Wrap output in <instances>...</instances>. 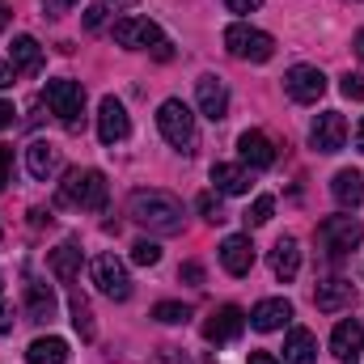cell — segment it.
Returning <instances> with one entry per match:
<instances>
[{"label": "cell", "instance_id": "obj_3", "mask_svg": "<svg viewBox=\"0 0 364 364\" xmlns=\"http://www.w3.org/2000/svg\"><path fill=\"white\" fill-rule=\"evenodd\" d=\"M114 43L119 47H132V51H153L157 60H174V43L149 17H119L114 21Z\"/></svg>", "mask_w": 364, "mask_h": 364}, {"label": "cell", "instance_id": "obj_34", "mask_svg": "<svg viewBox=\"0 0 364 364\" xmlns=\"http://www.w3.org/2000/svg\"><path fill=\"white\" fill-rule=\"evenodd\" d=\"M9 170H13V153H9V144H0V191L9 186Z\"/></svg>", "mask_w": 364, "mask_h": 364}, {"label": "cell", "instance_id": "obj_16", "mask_svg": "<svg viewBox=\"0 0 364 364\" xmlns=\"http://www.w3.org/2000/svg\"><path fill=\"white\" fill-rule=\"evenodd\" d=\"M220 267L229 275H250L255 272V242L246 233H233L220 242Z\"/></svg>", "mask_w": 364, "mask_h": 364}, {"label": "cell", "instance_id": "obj_22", "mask_svg": "<svg viewBox=\"0 0 364 364\" xmlns=\"http://www.w3.org/2000/svg\"><path fill=\"white\" fill-rule=\"evenodd\" d=\"M314 301H318V309L322 314H339V309H348L352 305V284L348 279H322L318 284V292H314Z\"/></svg>", "mask_w": 364, "mask_h": 364}, {"label": "cell", "instance_id": "obj_28", "mask_svg": "<svg viewBox=\"0 0 364 364\" xmlns=\"http://www.w3.org/2000/svg\"><path fill=\"white\" fill-rule=\"evenodd\" d=\"M68 314H73V326H77V335L90 343L97 331H93V309H90V301H85L81 292H73V296H68Z\"/></svg>", "mask_w": 364, "mask_h": 364}, {"label": "cell", "instance_id": "obj_21", "mask_svg": "<svg viewBox=\"0 0 364 364\" xmlns=\"http://www.w3.org/2000/svg\"><path fill=\"white\" fill-rule=\"evenodd\" d=\"M212 186H216L220 195H250V170H246V166L216 161V166H212Z\"/></svg>", "mask_w": 364, "mask_h": 364}, {"label": "cell", "instance_id": "obj_19", "mask_svg": "<svg viewBox=\"0 0 364 364\" xmlns=\"http://www.w3.org/2000/svg\"><path fill=\"white\" fill-rule=\"evenodd\" d=\"M9 64L17 68V73H43V47L30 38V34H17L13 43H9Z\"/></svg>", "mask_w": 364, "mask_h": 364}, {"label": "cell", "instance_id": "obj_32", "mask_svg": "<svg viewBox=\"0 0 364 364\" xmlns=\"http://www.w3.org/2000/svg\"><path fill=\"white\" fill-rule=\"evenodd\" d=\"M195 208H199V212H203V220H212V225H216V220H225V212H220V199H216L212 191H203V195L195 199Z\"/></svg>", "mask_w": 364, "mask_h": 364}, {"label": "cell", "instance_id": "obj_38", "mask_svg": "<svg viewBox=\"0 0 364 364\" xmlns=\"http://www.w3.org/2000/svg\"><path fill=\"white\" fill-rule=\"evenodd\" d=\"M182 279H186V284H203V267H199V263H182Z\"/></svg>", "mask_w": 364, "mask_h": 364}, {"label": "cell", "instance_id": "obj_13", "mask_svg": "<svg viewBox=\"0 0 364 364\" xmlns=\"http://www.w3.org/2000/svg\"><path fill=\"white\" fill-rule=\"evenodd\" d=\"M195 102H199V114L212 119V123H220V119L229 114V90H225V81L212 77V73L195 81Z\"/></svg>", "mask_w": 364, "mask_h": 364}, {"label": "cell", "instance_id": "obj_30", "mask_svg": "<svg viewBox=\"0 0 364 364\" xmlns=\"http://www.w3.org/2000/svg\"><path fill=\"white\" fill-rule=\"evenodd\" d=\"M132 259H136L140 267H157V263H161V246L149 242V237H140V242L132 246Z\"/></svg>", "mask_w": 364, "mask_h": 364}, {"label": "cell", "instance_id": "obj_43", "mask_svg": "<svg viewBox=\"0 0 364 364\" xmlns=\"http://www.w3.org/2000/svg\"><path fill=\"white\" fill-rule=\"evenodd\" d=\"M102 4H114V13H119V9H132L136 0H102Z\"/></svg>", "mask_w": 364, "mask_h": 364}, {"label": "cell", "instance_id": "obj_36", "mask_svg": "<svg viewBox=\"0 0 364 364\" xmlns=\"http://www.w3.org/2000/svg\"><path fill=\"white\" fill-rule=\"evenodd\" d=\"M13 81H17V68L9 60H0V90H13Z\"/></svg>", "mask_w": 364, "mask_h": 364}, {"label": "cell", "instance_id": "obj_29", "mask_svg": "<svg viewBox=\"0 0 364 364\" xmlns=\"http://www.w3.org/2000/svg\"><path fill=\"white\" fill-rule=\"evenodd\" d=\"M153 318H157L161 326H178V322H186V318H191V309H186V305H178V301H161V305H153Z\"/></svg>", "mask_w": 364, "mask_h": 364}, {"label": "cell", "instance_id": "obj_7", "mask_svg": "<svg viewBox=\"0 0 364 364\" xmlns=\"http://www.w3.org/2000/svg\"><path fill=\"white\" fill-rule=\"evenodd\" d=\"M364 229L356 216H326L322 225H318V246H322V255L326 259H343V255H352L356 246H360Z\"/></svg>", "mask_w": 364, "mask_h": 364}, {"label": "cell", "instance_id": "obj_44", "mask_svg": "<svg viewBox=\"0 0 364 364\" xmlns=\"http://www.w3.org/2000/svg\"><path fill=\"white\" fill-rule=\"evenodd\" d=\"M356 149L364 153V119H360V127H356Z\"/></svg>", "mask_w": 364, "mask_h": 364}, {"label": "cell", "instance_id": "obj_11", "mask_svg": "<svg viewBox=\"0 0 364 364\" xmlns=\"http://www.w3.org/2000/svg\"><path fill=\"white\" fill-rule=\"evenodd\" d=\"M309 144H314L318 153H339V149L348 144V119H343L339 110H322V114L314 119V127H309Z\"/></svg>", "mask_w": 364, "mask_h": 364}, {"label": "cell", "instance_id": "obj_33", "mask_svg": "<svg viewBox=\"0 0 364 364\" xmlns=\"http://www.w3.org/2000/svg\"><path fill=\"white\" fill-rule=\"evenodd\" d=\"M339 90H343V97H352V102H364V73H348L339 81Z\"/></svg>", "mask_w": 364, "mask_h": 364}, {"label": "cell", "instance_id": "obj_35", "mask_svg": "<svg viewBox=\"0 0 364 364\" xmlns=\"http://www.w3.org/2000/svg\"><path fill=\"white\" fill-rule=\"evenodd\" d=\"M102 17H106V4H90V9H85V26H90V30L102 26Z\"/></svg>", "mask_w": 364, "mask_h": 364}, {"label": "cell", "instance_id": "obj_42", "mask_svg": "<svg viewBox=\"0 0 364 364\" xmlns=\"http://www.w3.org/2000/svg\"><path fill=\"white\" fill-rule=\"evenodd\" d=\"M9 326H13V309H0V335H4Z\"/></svg>", "mask_w": 364, "mask_h": 364}, {"label": "cell", "instance_id": "obj_4", "mask_svg": "<svg viewBox=\"0 0 364 364\" xmlns=\"http://www.w3.org/2000/svg\"><path fill=\"white\" fill-rule=\"evenodd\" d=\"M106 174L102 170H68L60 182V203L64 208H81V212H102L106 208Z\"/></svg>", "mask_w": 364, "mask_h": 364}, {"label": "cell", "instance_id": "obj_31", "mask_svg": "<svg viewBox=\"0 0 364 364\" xmlns=\"http://www.w3.org/2000/svg\"><path fill=\"white\" fill-rule=\"evenodd\" d=\"M275 216V199L272 195H259L255 203H250V212H246V225H267Z\"/></svg>", "mask_w": 364, "mask_h": 364}, {"label": "cell", "instance_id": "obj_23", "mask_svg": "<svg viewBox=\"0 0 364 364\" xmlns=\"http://www.w3.org/2000/svg\"><path fill=\"white\" fill-rule=\"evenodd\" d=\"M47 267H51V275H55L60 284H73V279L81 275V250H77V242L55 246V250L47 255Z\"/></svg>", "mask_w": 364, "mask_h": 364}, {"label": "cell", "instance_id": "obj_25", "mask_svg": "<svg viewBox=\"0 0 364 364\" xmlns=\"http://www.w3.org/2000/svg\"><path fill=\"white\" fill-rule=\"evenodd\" d=\"M26 314H30V322H47V318L55 314V292H51V284H43V279H30V284H26Z\"/></svg>", "mask_w": 364, "mask_h": 364}, {"label": "cell", "instance_id": "obj_2", "mask_svg": "<svg viewBox=\"0 0 364 364\" xmlns=\"http://www.w3.org/2000/svg\"><path fill=\"white\" fill-rule=\"evenodd\" d=\"M157 127H161L166 144L178 149L182 157H191L199 149V123H195V114H191V106L182 97H166L157 106Z\"/></svg>", "mask_w": 364, "mask_h": 364}, {"label": "cell", "instance_id": "obj_8", "mask_svg": "<svg viewBox=\"0 0 364 364\" xmlns=\"http://www.w3.org/2000/svg\"><path fill=\"white\" fill-rule=\"evenodd\" d=\"M284 90H288L292 102L309 106V102H318V97L326 93V73L314 68V64H292V68L284 73Z\"/></svg>", "mask_w": 364, "mask_h": 364}, {"label": "cell", "instance_id": "obj_39", "mask_svg": "<svg viewBox=\"0 0 364 364\" xmlns=\"http://www.w3.org/2000/svg\"><path fill=\"white\" fill-rule=\"evenodd\" d=\"M4 127H13V102L0 97V132H4Z\"/></svg>", "mask_w": 364, "mask_h": 364}, {"label": "cell", "instance_id": "obj_15", "mask_svg": "<svg viewBox=\"0 0 364 364\" xmlns=\"http://www.w3.org/2000/svg\"><path fill=\"white\" fill-rule=\"evenodd\" d=\"M237 157L246 170H272L275 166V144L263 132H242L237 136Z\"/></svg>", "mask_w": 364, "mask_h": 364}, {"label": "cell", "instance_id": "obj_27", "mask_svg": "<svg viewBox=\"0 0 364 364\" xmlns=\"http://www.w3.org/2000/svg\"><path fill=\"white\" fill-rule=\"evenodd\" d=\"M331 195H335L343 208H352V212H356V208L364 203V178L356 174V170H339L335 182H331Z\"/></svg>", "mask_w": 364, "mask_h": 364}, {"label": "cell", "instance_id": "obj_18", "mask_svg": "<svg viewBox=\"0 0 364 364\" xmlns=\"http://www.w3.org/2000/svg\"><path fill=\"white\" fill-rule=\"evenodd\" d=\"M284 364H318V339L305 326H292L284 339Z\"/></svg>", "mask_w": 364, "mask_h": 364}, {"label": "cell", "instance_id": "obj_1", "mask_svg": "<svg viewBox=\"0 0 364 364\" xmlns=\"http://www.w3.org/2000/svg\"><path fill=\"white\" fill-rule=\"evenodd\" d=\"M127 208H132V220L153 229V233H178L182 229V203L166 191H136Z\"/></svg>", "mask_w": 364, "mask_h": 364}, {"label": "cell", "instance_id": "obj_24", "mask_svg": "<svg viewBox=\"0 0 364 364\" xmlns=\"http://www.w3.org/2000/svg\"><path fill=\"white\" fill-rule=\"evenodd\" d=\"M272 272L275 279H296V272H301V246H296V237H279L272 250Z\"/></svg>", "mask_w": 364, "mask_h": 364}, {"label": "cell", "instance_id": "obj_9", "mask_svg": "<svg viewBox=\"0 0 364 364\" xmlns=\"http://www.w3.org/2000/svg\"><path fill=\"white\" fill-rule=\"evenodd\" d=\"M90 272H93V284H97L110 301H127V296H132V275H127V267H123V259L97 255Z\"/></svg>", "mask_w": 364, "mask_h": 364}, {"label": "cell", "instance_id": "obj_6", "mask_svg": "<svg viewBox=\"0 0 364 364\" xmlns=\"http://www.w3.org/2000/svg\"><path fill=\"white\" fill-rule=\"evenodd\" d=\"M225 51L237 55V60H250V64H267L275 55V38L267 30H255V26H246V21H233V26L225 30Z\"/></svg>", "mask_w": 364, "mask_h": 364}, {"label": "cell", "instance_id": "obj_17", "mask_svg": "<svg viewBox=\"0 0 364 364\" xmlns=\"http://www.w3.org/2000/svg\"><path fill=\"white\" fill-rule=\"evenodd\" d=\"M292 322V301H284V296H267V301H259L255 309H250V326L255 331H284Z\"/></svg>", "mask_w": 364, "mask_h": 364}, {"label": "cell", "instance_id": "obj_37", "mask_svg": "<svg viewBox=\"0 0 364 364\" xmlns=\"http://www.w3.org/2000/svg\"><path fill=\"white\" fill-rule=\"evenodd\" d=\"M259 4H263V0H225V9H229V13H255Z\"/></svg>", "mask_w": 364, "mask_h": 364}, {"label": "cell", "instance_id": "obj_12", "mask_svg": "<svg viewBox=\"0 0 364 364\" xmlns=\"http://www.w3.org/2000/svg\"><path fill=\"white\" fill-rule=\"evenodd\" d=\"M246 322H250V318H246L242 305H220V309L203 322V339L216 343V348H220V343H233V339L246 331Z\"/></svg>", "mask_w": 364, "mask_h": 364}, {"label": "cell", "instance_id": "obj_20", "mask_svg": "<svg viewBox=\"0 0 364 364\" xmlns=\"http://www.w3.org/2000/svg\"><path fill=\"white\" fill-rule=\"evenodd\" d=\"M26 170H30V178L47 182L55 170H60V153H55V144H47V140H34L30 149H26Z\"/></svg>", "mask_w": 364, "mask_h": 364}, {"label": "cell", "instance_id": "obj_46", "mask_svg": "<svg viewBox=\"0 0 364 364\" xmlns=\"http://www.w3.org/2000/svg\"><path fill=\"white\" fill-rule=\"evenodd\" d=\"M0 26H4V9H0Z\"/></svg>", "mask_w": 364, "mask_h": 364}, {"label": "cell", "instance_id": "obj_40", "mask_svg": "<svg viewBox=\"0 0 364 364\" xmlns=\"http://www.w3.org/2000/svg\"><path fill=\"white\" fill-rule=\"evenodd\" d=\"M43 4H47L51 17H60V9H68V4H77V0H43Z\"/></svg>", "mask_w": 364, "mask_h": 364}, {"label": "cell", "instance_id": "obj_45", "mask_svg": "<svg viewBox=\"0 0 364 364\" xmlns=\"http://www.w3.org/2000/svg\"><path fill=\"white\" fill-rule=\"evenodd\" d=\"M356 55H360V60H364V30H360V34H356Z\"/></svg>", "mask_w": 364, "mask_h": 364}, {"label": "cell", "instance_id": "obj_14", "mask_svg": "<svg viewBox=\"0 0 364 364\" xmlns=\"http://www.w3.org/2000/svg\"><path fill=\"white\" fill-rule=\"evenodd\" d=\"M331 352H335V360L339 364H356L364 352V326L356 318H343L339 326H335V335H331Z\"/></svg>", "mask_w": 364, "mask_h": 364}, {"label": "cell", "instance_id": "obj_10", "mask_svg": "<svg viewBox=\"0 0 364 364\" xmlns=\"http://www.w3.org/2000/svg\"><path fill=\"white\" fill-rule=\"evenodd\" d=\"M132 136V119H127V106L119 97H102L97 102V140L102 144H123Z\"/></svg>", "mask_w": 364, "mask_h": 364}, {"label": "cell", "instance_id": "obj_47", "mask_svg": "<svg viewBox=\"0 0 364 364\" xmlns=\"http://www.w3.org/2000/svg\"><path fill=\"white\" fill-rule=\"evenodd\" d=\"M0 292H4V284H0Z\"/></svg>", "mask_w": 364, "mask_h": 364}, {"label": "cell", "instance_id": "obj_26", "mask_svg": "<svg viewBox=\"0 0 364 364\" xmlns=\"http://www.w3.org/2000/svg\"><path fill=\"white\" fill-rule=\"evenodd\" d=\"M68 360V343L60 335H43L26 348V364H64Z\"/></svg>", "mask_w": 364, "mask_h": 364}, {"label": "cell", "instance_id": "obj_41", "mask_svg": "<svg viewBox=\"0 0 364 364\" xmlns=\"http://www.w3.org/2000/svg\"><path fill=\"white\" fill-rule=\"evenodd\" d=\"M246 364H279V360H275L272 352H250V360Z\"/></svg>", "mask_w": 364, "mask_h": 364}, {"label": "cell", "instance_id": "obj_5", "mask_svg": "<svg viewBox=\"0 0 364 364\" xmlns=\"http://www.w3.org/2000/svg\"><path fill=\"white\" fill-rule=\"evenodd\" d=\"M43 97H47L51 114H55L68 132H81V119H85V90H81V81H68V77L47 81Z\"/></svg>", "mask_w": 364, "mask_h": 364}]
</instances>
